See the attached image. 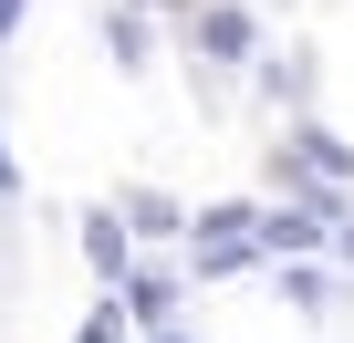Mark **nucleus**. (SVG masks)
Here are the masks:
<instances>
[{"mask_svg": "<svg viewBox=\"0 0 354 343\" xmlns=\"http://www.w3.org/2000/svg\"><path fill=\"white\" fill-rule=\"evenodd\" d=\"M11 21H21V0H0V32H11Z\"/></svg>", "mask_w": 354, "mask_h": 343, "instance_id": "obj_1", "label": "nucleus"}]
</instances>
